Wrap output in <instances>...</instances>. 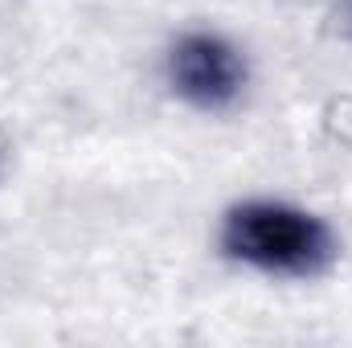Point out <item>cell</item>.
<instances>
[{"instance_id": "obj_2", "label": "cell", "mask_w": 352, "mask_h": 348, "mask_svg": "<svg viewBox=\"0 0 352 348\" xmlns=\"http://www.w3.org/2000/svg\"><path fill=\"white\" fill-rule=\"evenodd\" d=\"M168 78L176 94L192 107L226 111L246 87V62L217 33H184L168 54Z\"/></svg>"}, {"instance_id": "obj_1", "label": "cell", "mask_w": 352, "mask_h": 348, "mask_svg": "<svg viewBox=\"0 0 352 348\" xmlns=\"http://www.w3.org/2000/svg\"><path fill=\"white\" fill-rule=\"evenodd\" d=\"M226 254L266 274L311 279L336 259V238L324 217L287 201H246L226 213Z\"/></svg>"}]
</instances>
